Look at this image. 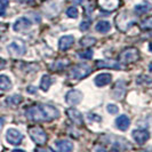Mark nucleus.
I'll return each mask as SVG.
<instances>
[{
	"label": "nucleus",
	"instance_id": "obj_1",
	"mask_svg": "<svg viewBox=\"0 0 152 152\" xmlns=\"http://www.w3.org/2000/svg\"><path fill=\"white\" fill-rule=\"evenodd\" d=\"M26 117L32 121H53L60 117V112L56 107L47 104H39L26 110Z\"/></svg>",
	"mask_w": 152,
	"mask_h": 152
},
{
	"label": "nucleus",
	"instance_id": "obj_3",
	"mask_svg": "<svg viewBox=\"0 0 152 152\" xmlns=\"http://www.w3.org/2000/svg\"><path fill=\"white\" fill-rule=\"evenodd\" d=\"M140 58V52L134 47L126 48L125 50H122L119 55V62L122 64H130L134 62L138 61Z\"/></svg>",
	"mask_w": 152,
	"mask_h": 152
},
{
	"label": "nucleus",
	"instance_id": "obj_10",
	"mask_svg": "<svg viewBox=\"0 0 152 152\" xmlns=\"http://www.w3.org/2000/svg\"><path fill=\"white\" fill-rule=\"evenodd\" d=\"M132 136H133L134 141L136 142L137 144H144L145 142L150 138V134H149V132H146V130L136 129V130H133Z\"/></svg>",
	"mask_w": 152,
	"mask_h": 152
},
{
	"label": "nucleus",
	"instance_id": "obj_29",
	"mask_svg": "<svg viewBox=\"0 0 152 152\" xmlns=\"http://www.w3.org/2000/svg\"><path fill=\"white\" fill-rule=\"evenodd\" d=\"M78 55H79L81 58L89 60V58L93 57V52H91V50H86V52H83V53H78Z\"/></svg>",
	"mask_w": 152,
	"mask_h": 152
},
{
	"label": "nucleus",
	"instance_id": "obj_36",
	"mask_svg": "<svg viewBox=\"0 0 152 152\" xmlns=\"http://www.w3.org/2000/svg\"><path fill=\"white\" fill-rule=\"evenodd\" d=\"M149 50L152 53V42H150V44H149Z\"/></svg>",
	"mask_w": 152,
	"mask_h": 152
},
{
	"label": "nucleus",
	"instance_id": "obj_17",
	"mask_svg": "<svg viewBox=\"0 0 152 152\" xmlns=\"http://www.w3.org/2000/svg\"><path fill=\"white\" fill-rule=\"evenodd\" d=\"M66 113H68L69 118L75 124H77V125H83L84 124L83 115H81V113L78 110H76V109H69L68 111H66Z\"/></svg>",
	"mask_w": 152,
	"mask_h": 152
},
{
	"label": "nucleus",
	"instance_id": "obj_21",
	"mask_svg": "<svg viewBox=\"0 0 152 152\" xmlns=\"http://www.w3.org/2000/svg\"><path fill=\"white\" fill-rule=\"evenodd\" d=\"M95 30L97 32H101V33H107L111 30V24L107 21H99L95 26Z\"/></svg>",
	"mask_w": 152,
	"mask_h": 152
},
{
	"label": "nucleus",
	"instance_id": "obj_7",
	"mask_svg": "<svg viewBox=\"0 0 152 152\" xmlns=\"http://www.w3.org/2000/svg\"><path fill=\"white\" fill-rule=\"evenodd\" d=\"M23 138V134L20 132V130L15 129V128H9V129L6 132V140L9 144L12 145H18L22 143Z\"/></svg>",
	"mask_w": 152,
	"mask_h": 152
},
{
	"label": "nucleus",
	"instance_id": "obj_14",
	"mask_svg": "<svg viewBox=\"0 0 152 152\" xmlns=\"http://www.w3.org/2000/svg\"><path fill=\"white\" fill-rule=\"evenodd\" d=\"M112 81V76L110 73H99V76L95 77L94 83L97 87H103L107 86Z\"/></svg>",
	"mask_w": 152,
	"mask_h": 152
},
{
	"label": "nucleus",
	"instance_id": "obj_16",
	"mask_svg": "<svg viewBox=\"0 0 152 152\" xmlns=\"http://www.w3.org/2000/svg\"><path fill=\"white\" fill-rule=\"evenodd\" d=\"M115 125H117V127L120 130L125 132V130H127L129 128V125H130L129 118H128L127 115H125V114L119 115V117L115 119Z\"/></svg>",
	"mask_w": 152,
	"mask_h": 152
},
{
	"label": "nucleus",
	"instance_id": "obj_34",
	"mask_svg": "<svg viewBox=\"0 0 152 152\" xmlns=\"http://www.w3.org/2000/svg\"><path fill=\"white\" fill-rule=\"evenodd\" d=\"M2 126H4V119L0 118V130H1V128H2Z\"/></svg>",
	"mask_w": 152,
	"mask_h": 152
},
{
	"label": "nucleus",
	"instance_id": "obj_23",
	"mask_svg": "<svg viewBox=\"0 0 152 152\" xmlns=\"http://www.w3.org/2000/svg\"><path fill=\"white\" fill-rule=\"evenodd\" d=\"M96 42V39L94 37H84V38L80 40V45L83 47H91V46H94Z\"/></svg>",
	"mask_w": 152,
	"mask_h": 152
},
{
	"label": "nucleus",
	"instance_id": "obj_18",
	"mask_svg": "<svg viewBox=\"0 0 152 152\" xmlns=\"http://www.w3.org/2000/svg\"><path fill=\"white\" fill-rule=\"evenodd\" d=\"M56 148H57L58 151L69 152L73 150V144H72L70 141L62 140V141H56Z\"/></svg>",
	"mask_w": 152,
	"mask_h": 152
},
{
	"label": "nucleus",
	"instance_id": "obj_4",
	"mask_svg": "<svg viewBox=\"0 0 152 152\" xmlns=\"http://www.w3.org/2000/svg\"><path fill=\"white\" fill-rule=\"evenodd\" d=\"M29 134H30L31 140L38 145H44L47 142V134L41 127L39 126H33L29 128Z\"/></svg>",
	"mask_w": 152,
	"mask_h": 152
},
{
	"label": "nucleus",
	"instance_id": "obj_28",
	"mask_svg": "<svg viewBox=\"0 0 152 152\" xmlns=\"http://www.w3.org/2000/svg\"><path fill=\"white\" fill-rule=\"evenodd\" d=\"M107 112L111 114H117L118 111H119V109H118V107H117L115 104H107Z\"/></svg>",
	"mask_w": 152,
	"mask_h": 152
},
{
	"label": "nucleus",
	"instance_id": "obj_31",
	"mask_svg": "<svg viewBox=\"0 0 152 152\" xmlns=\"http://www.w3.org/2000/svg\"><path fill=\"white\" fill-rule=\"evenodd\" d=\"M5 30H7V24H2V23H0V37H1L2 32H4Z\"/></svg>",
	"mask_w": 152,
	"mask_h": 152
},
{
	"label": "nucleus",
	"instance_id": "obj_32",
	"mask_svg": "<svg viewBox=\"0 0 152 152\" xmlns=\"http://www.w3.org/2000/svg\"><path fill=\"white\" fill-rule=\"evenodd\" d=\"M6 65V61L5 60H2V58H0V70L4 68Z\"/></svg>",
	"mask_w": 152,
	"mask_h": 152
},
{
	"label": "nucleus",
	"instance_id": "obj_37",
	"mask_svg": "<svg viewBox=\"0 0 152 152\" xmlns=\"http://www.w3.org/2000/svg\"><path fill=\"white\" fill-rule=\"evenodd\" d=\"M149 69H150V71L152 72V63H150V65H149Z\"/></svg>",
	"mask_w": 152,
	"mask_h": 152
},
{
	"label": "nucleus",
	"instance_id": "obj_9",
	"mask_svg": "<svg viewBox=\"0 0 152 152\" xmlns=\"http://www.w3.org/2000/svg\"><path fill=\"white\" fill-rule=\"evenodd\" d=\"M65 101L69 105H77L83 101V93L79 91H70L65 95Z\"/></svg>",
	"mask_w": 152,
	"mask_h": 152
},
{
	"label": "nucleus",
	"instance_id": "obj_12",
	"mask_svg": "<svg viewBox=\"0 0 152 152\" xmlns=\"http://www.w3.org/2000/svg\"><path fill=\"white\" fill-rule=\"evenodd\" d=\"M31 25H32V24H31V22L28 18L21 17V18H18V20L14 23L13 29H14V31H16V32H21V31H25V30H28V29H30Z\"/></svg>",
	"mask_w": 152,
	"mask_h": 152
},
{
	"label": "nucleus",
	"instance_id": "obj_19",
	"mask_svg": "<svg viewBox=\"0 0 152 152\" xmlns=\"http://www.w3.org/2000/svg\"><path fill=\"white\" fill-rule=\"evenodd\" d=\"M12 86H13V84H12L10 79L7 76H5V75H1L0 76V91H10Z\"/></svg>",
	"mask_w": 152,
	"mask_h": 152
},
{
	"label": "nucleus",
	"instance_id": "obj_11",
	"mask_svg": "<svg viewBox=\"0 0 152 152\" xmlns=\"http://www.w3.org/2000/svg\"><path fill=\"white\" fill-rule=\"evenodd\" d=\"M125 91H126V88H125V81H122V80L117 81L115 85L113 86V89H112L113 99H121L122 97H124V95H125Z\"/></svg>",
	"mask_w": 152,
	"mask_h": 152
},
{
	"label": "nucleus",
	"instance_id": "obj_8",
	"mask_svg": "<svg viewBox=\"0 0 152 152\" xmlns=\"http://www.w3.org/2000/svg\"><path fill=\"white\" fill-rule=\"evenodd\" d=\"M97 5L102 10L111 13L119 8L120 0H97Z\"/></svg>",
	"mask_w": 152,
	"mask_h": 152
},
{
	"label": "nucleus",
	"instance_id": "obj_30",
	"mask_svg": "<svg viewBox=\"0 0 152 152\" xmlns=\"http://www.w3.org/2000/svg\"><path fill=\"white\" fill-rule=\"evenodd\" d=\"M89 26H91L89 22H86V21H84V22H81V24H80V30H83V31L88 30V29H89Z\"/></svg>",
	"mask_w": 152,
	"mask_h": 152
},
{
	"label": "nucleus",
	"instance_id": "obj_25",
	"mask_svg": "<svg viewBox=\"0 0 152 152\" xmlns=\"http://www.w3.org/2000/svg\"><path fill=\"white\" fill-rule=\"evenodd\" d=\"M142 29L144 30H152V16H149L148 18H145L142 22Z\"/></svg>",
	"mask_w": 152,
	"mask_h": 152
},
{
	"label": "nucleus",
	"instance_id": "obj_33",
	"mask_svg": "<svg viewBox=\"0 0 152 152\" xmlns=\"http://www.w3.org/2000/svg\"><path fill=\"white\" fill-rule=\"evenodd\" d=\"M28 91H29V93H36L37 89H34V87H29V88H28Z\"/></svg>",
	"mask_w": 152,
	"mask_h": 152
},
{
	"label": "nucleus",
	"instance_id": "obj_27",
	"mask_svg": "<svg viewBox=\"0 0 152 152\" xmlns=\"http://www.w3.org/2000/svg\"><path fill=\"white\" fill-rule=\"evenodd\" d=\"M8 7V0H0V16L6 14V9Z\"/></svg>",
	"mask_w": 152,
	"mask_h": 152
},
{
	"label": "nucleus",
	"instance_id": "obj_13",
	"mask_svg": "<svg viewBox=\"0 0 152 152\" xmlns=\"http://www.w3.org/2000/svg\"><path fill=\"white\" fill-rule=\"evenodd\" d=\"M73 44H75V37L73 36H64L60 39L58 48H60L61 52H65L69 48H71Z\"/></svg>",
	"mask_w": 152,
	"mask_h": 152
},
{
	"label": "nucleus",
	"instance_id": "obj_2",
	"mask_svg": "<svg viewBox=\"0 0 152 152\" xmlns=\"http://www.w3.org/2000/svg\"><path fill=\"white\" fill-rule=\"evenodd\" d=\"M114 22L118 30L121 32H126L133 24H135V18L133 15H130L129 12H124L115 17Z\"/></svg>",
	"mask_w": 152,
	"mask_h": 152
},
{
	"label": "nucleus",
	"instance_id": "obj_24",
	"mask_svg": "<svg viewBox=\"0 0 152 152\" xmlns=\"http://www.w3.org/2000/svg\"><path fill=\"white\" fill-rule=\"evenodd\" d=\"M22 102V96L20 95H13V96H9L6 99V103L9 104V105H17Z\"/></svg>",
	"mask_w": 152,
	"mask_h": 152
},
{
	"label": "nucleus",
	"instance_id": "obj_5",
	"mask_svg": "<svg viewBox=\"0 0 152 152\" xmlns=\"http://www.w3.org/2000/svg\"><path fill=\"white\" fill-rule=\"evenodd\" d=\"M91 68L86 64V63H81V64H77L73 68L71 69V77L75 78L77 80H80V79H84L87 76H89L91 73Z\"/></svg>",
	"mask_w": 152,
	"mask_h": 152
},
{
	"label": "nucleus",
	"instance_id": "obj_22",
	"mask_svg": "<svg viewBox=\"0 0 152 152\" xmlns=\"http://www.w3.org/2000/svg\"><path fill=\"white\" fill-rule=\"evenodd\" d=\"M50 85H52V79H50V77L48 76V75L42 76L41 80H40V88L44 91H47L49 89Z\"/></svg>",
	"mask_w": 152,
	"mask_h": 152
},
{
	"label": "nucleus",
	"instance_id": "obj_6",
	"mask_svg": "<svg viewBox=\"0 0 152 152\" xmlns=\"http://www.w3.org/2000/svg\"><path fill=\"white\" fill-rule=\"evenodd\" d=\"M7 50L9 52V54H10L12 56L18 57V56H23V55L25 54L26 47H25L23 41H21V40H15V41L10 42V44L7 46Z\"/></svg>",
	"mask_w": 152,
	"mask_h": 152
},
{
	"label": "nucleus",
	"instance_id": "obj_35",
	"mask_svg": "<svg viewBox=\"0 0 152 152\" xmlns=\"http://www.w3.org/2000/svg\"><path fill=\"white\" fill-rule=\"evenodd\" d=\"M17 1H21V2H30L32 0H17Z\"/></svg>",
	"mask_w": 152,
	"mask_h": 152
},
{
	"label": "nucleus",
	"instance_id": "obj_15",
	"mask_svg": "<svg viewBox=\"0 0 152 152\" xmlns=\"http://www.w3.org/2000/svg\"><path fill=\"white\" fill-rule=\"evenodd\" d=\"M96 68L102 69V68H107V69H117V70H120V64L114 60H99L96 62Z\"/></svg>",
	"mask_w": 152,
	"mask_h": 152
},
{
	"label": "nucleus",
	"instance_id": "obj_26",
	"mask_svg": "<svg viewBox=\"0 0 152 152\" xmlns=\"http://www.w3.org/2000/svg\"><path fill=\"white\" fill-rule=\"evenodd\" d=\"M66 15L71 18H77L78 17V9L76 7H70L66 9Z\"/></svg>",
	"mask_w": 152,
	"mask_h": 152
},
{
	"label": "nucleus",
	"instance_id": "obj_20",
	"mask_svg": "<svg viewBox=\"0 0 152 152\" xmlns=\"http://www.w3.org/2000/svg\"><path fill=\"white\" fill-rule=\"evenodd\" d=\"M152 9V6L149 4V2H144V4H138L135 6L134 8V10H135V13L138 14V15H141V14H145V13H148V12H150Z\"/></svg>",
	"mask_w": 152,
	"mask_h": 152
}]
</instances>
